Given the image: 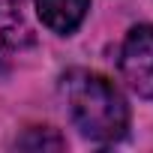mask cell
Here are the masks:
<instances>
[{"label": "cell", "mask_w": 153, "mask_h": 153, "mask_svg": "<svg viewBox=\"0 0 153 153\" xmlns=\"http://www.w3.org/2000/svg\"><path fill=\"white\" fill-rule=\"evenodd\" d=\"M63 93L69 114L90 141H117L126 135L129 111L120 90L99 72L75 69L63 78Z\"/></svg>", "instance_id": "obj_1"}, {"label": "cell", "mask_w": 153, "mask_h": 153, "mask_svg": "<svg viewBox=\"0 0 153 153\" xmlns=\"http://www.w3.org/2000/svg\"><path fill=\"white\" fill-rule=\"evenodd\" d=\"M120 72L138 96L153 99V27L150 24H138L129 30L120 51Z\"/></svg>", "instance_id": "obj_2"}, {"label": "cell", "mask_w": 153, "mask_h": 153, "mask_svg": "<svg viewBox=\"0 0 153 153\" xmlns=\"http://www.w3.org/2000/svg\"><path fill=\"white\" fill-rule=\"evenodd\" d=\"M90 0H36V12L54 33H72L84 21Z\"/></svg>", "instance_id": "obj_3"}, {"label": "cell", "mask_w": 153, "mask_h": 153, "mask_svg": "<svg viewBox=\"0 0 153 153\" xmlns=\"http://www.w3.org/2000/svg\"><path fill=\"white\" fill-rule=\"evenodd\" d=\"M30 42V30L15 0H0V48H18Z\"/></svg>", "instance_id": "obj_4"}, {"label": "cell", "mask_w": 153, "mask_h": 153, "mask_svg": "<svg viewBox=\"0 0 153 153\" xmlns=\"http://www.w3.org/2000/svg\"><path fill=\"white\" fill-rule=\"evenodd\" d=\"M18 147H24V150H63L66 141L54 129H30L27 135L18 138Z\"/></svg>", "instance_id": "obj_5"}]
</instances>
